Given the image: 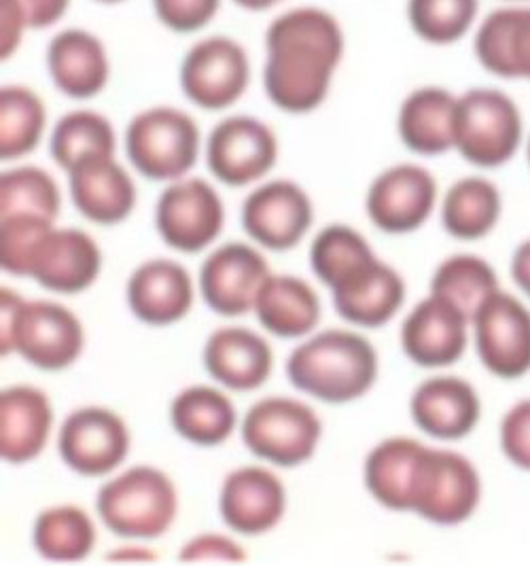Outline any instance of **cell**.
<instances>
[{
    "mask_svg": "<svg viewBox=\"0 0 530 566\" xmlns=\"http://www.w3.org/2000/svg\"><path fill=\"white\" fill-rule=\"evenodd\" d=\"M266 50L268 98L287 113H310L328 98L333 71L344 55V32L328 11L302 7L270 24Z\"/></svg>",
    "mask_w": 530,
    "mask_h": 566,
    "instance_id": "cell-1",
    "label": "cell"
},
{
    "mask_svg": "<svg viewBox=\"0 0 530 566\" xmlns=\"http://www.w3.org/2000/svg\"><path fill=\"white\" fill-rule=\"evenodd\" d=\"M287 376L293 387L321 401L346 403L365 395L376 382L378 357L361 335L325 332L289 357Z\"/></svg>",
    "mask_w": 530,
    "mask_h": 566,
    "instance_id": "cell-2",
    "label": "cell"
},
{
    "mask_svg": "<svg viewBox=\"0 0 530 566\" xmlns=\"http://www.w3.org/2000/svg\"><path fill=\"white\" fill-rule=\"evenodd\" d=\"M0 350H18L28 363L58 371L75 363L83 348V329L71 310L51 302H22L13 291H0Z\"/></svg>",
    "mask_w": 530,
    "mask_h": 566,
    "instance_id": "cell-3",
    "label": "cell"
},
{
    "mask_svg": "<svg viewBox=\"0 0 530 566\" xmlns=\"http://www.w3.org/2000/svg\"><path fill=\"white\" fill-rule=\"evenodd\" d=\"M98 514L119 537L153 539L175 522L177 490L162 471L136 467L102 486Z\"/></svg>",
    "mask_w": 530,
    "mask_h": 566,
    "instance_id": "cell-4",
    "label": "cell"
},
{
    "mask_svg": "<svg viewBox=\"0 0 530 566\" xmlns=\"http://www.w3.org/2000/svg\"><path fill=\"white\" fill-rule=\"evenodd\" d=\"M522 113L506 92L476 87L458 98L456 149L480 168L509 161L522 143Z\"/></svg>",
    "mask_w": 530,
    "mask_h": 566,
    "instance_id": "cell-5",
    "label": "cell"
},
{
    "mask_svg": "<svg viewBox=\"0 0 530 566\" xmlns=\"http://www.w3.org/2000/svg\"><path fill=\"white\" fill-rule=\"evenodd\" d=\"M126 151L134 168L147 179H180L198 161L200 129L187 113L157 106L132 119Z\"/></svg>",
    "mask_w": 530,
    "mask_h": 566,
    "instance_id": "cell-6",
    "label": "cell"
},
{
    "mask_svg": "<svg viewBox=\"0 0 530 566\" xmlns=\"http://www.w3.org/2000/svg\"><path fill=\"white\" fill-rule=\"evenodd\" d=\"M321 420L312 408L293 399H266L245 418L242 439L254 457L280 467L302 464L314 454Z\"/></svg>",
    "mask_w": 530,
    "mask_h": 566,
    "instance_id": "cell-7",
    "label": "cell"
},
{
    "mask_svg": "<svg viewBox=\"0 0 530 566\" xmlns=\"http://www.w3.org/2000/svg\"><path fill=\"white\" fill-rule=\"evenodd\" d=\"M478 471L465 457L448 450H425L412 494V512L453 526L465 522L480 503Z\"/></svg>",
    "mask_w": 530,
    "mask_h": 566,
    "instance_id": "cell-8",
    "label": "cell"
},
{
    "mask_svg": "<svg viewBox=\"0 0 530 566\" xmlns=\"http://www.w3.org/2000/svg\"><path fill=\"white\" fill-rule=\"evenodd\" d=\"M251 81L249 55L228 36L196 43L183 60L180 87L206 111H221L240 101Z\"/></svg>",
    "mask_w": 530,
    "mask_h": 566,
    "instance_id": "cell-9",
    "label": "cell"
},
{
    "mask_svg": "<svg viewBox=\"0 0 530 566\" xmlns=\"http://www.w3.org/2000/svg\"><path fill=\"white\" fill-rule=\"evenodd\" d=\"M480 359L488 371L513 380L530 371V312L516 297L495 291L474 316Z\"/></svg>",
    "mask_w": 530,
    "mask_h": 566,
    "instance_id": "cell-10",
    "label": "cell"
},
{
    "mask_svg": "<svg viewBox=\"0 0 530 566\" xmlns=\"http://www.w3.org/2000/svg\"><path fill=\"white\" fill-rule=\"evenodd\" d=\"M155 223L168 247L183 253H198L221 233L224 205L208 182L185 180L162 193Z\"/></svg>",
    "mask_w": 530,
    "mask_h": 566,
    "instance_id": "cell-11",
    "label": "cell"
},
{
    "mask_svg": "<svg viewBox=\"0 0 530 566\" xmlns=\"http://www.w3.org/2000/svg\"><path fill=\"white\" fill-rule=\"evenodd\" d=\"M208 168L231 187L261 179L277 164L274 132L253 117H229L208 138Z\"/></svg>",
    "mask_w": 530,
    "mask_h": 566,
    "instance_id": "cell-12",
    "label": "cell"
},
{
    "mask_svg": "<svg viewBox=\"0 0 530 566\" xmlns=\"http://www.w3.org/2000/svg\"><path fill=\"white\" fill-rule=\"evenodd\" d=\"M58 448L73 471L98 478L124 463L129 436L117 413L104 408H83L71 413L62 424Z\"/></svg>",
    "mask_w": 530,
    "mask_h": 566,
    "instance_id": "cell-13",
    "label": "cell"
},
{
    "mask_svg": "<svg viewBox=\"0 0 530 566\" xmlns=\"http://www.w3.org/2000/svg\"><path fill=\"white\" fill-rule=\"evenodd\" d=\"M435 198L437 182L429 170L404 164L374 180L367 196V212L382 232H414L429 219Z\"/></svg>",
    "mask_w": 530,
    "mask_h": 566,
    "instance_id": "cell-14",
    "label": "cell"
},
{
    "mask_svg": "<svg viewBox=\"0 0 530 566\" xmlns=\"http://www.w3.org/2000/svg\"><path fill=\"white\" fill-rule=\"evenodd\" d=\"M268 276L266 259L247 244L231 242L204 261L200 289L206 304L217 314L240 316L254 308Z\"/></svg>",
    "mask_w": 530,
    "mask_h": 566,
    "instance_id": "cell-15",
    "label": "cell"
},
{
    "mask_svg": "<svg viewBox=\"0 0 530 566\" xmlns=\"http://www.w3.org/2000/svg\"><path fill=\"white\" fill-rule=\"evenodd\" d=\"M242 226L259 244L272 251H289L312 226V205L298 185L274 180L247 198Z\"/></svg>",
    "mask_w": 530,
    "mask_h": 566,
    "instance_id": "cell-16",
    "label": "cell"
},
{
    "mask_svg": "<svg viewBox=\"0 0 530 566\" xmlns=\"http://www.w3.org/2000/svg\"><path fill=\"white\" fill-rule=\"evenodd\" d=\"M101 263V249L87 233L51 230L32 249L28 276L50 291L73 295L96 281Z\"/></svg>",
    "mask_w": 530,
    "mask_h": 566,
    "instance_id": "cell-17",
    "label": "cell"
},
{
    "mask_svg": "<svg viewBox=\"0 0 530 566\" xmlns=\"http://www.w3.org/2000/svg\"><path fill=\"white\" fill-rule=\"evenodd\" d=\"M467 323L453 304L430 295L404 323L405 355L423 367L453 365L467 348Z\"/></svg>",
    "mask_w": 530,
    "mask_h": 566,
    "instance_id": "cell-18",
    "label": "cell"
},
{
    "mask_svg": "<svg viewBox=\"0 0 530 566\" xmlns=\"http://www.w3.org/2000/svg\"><path fill=\"white\" fill-rule=\"evenodd\" d=\"M69 175L76 210L90 221L115 226L132 212L136 202L134 182L113 157H83Z\"/></svg>",
    "mask_w": 530,
    "mask_h": 566,
    "instance_id": "cell-19",
    "label": "cell"
},
{
    "mask_svg": "<svg viewBox=\"0 0 530 566\" xmlns=\"http://www.w3.org/2000/svg\"><path fill=\"white\" fill-rule=\"evenodd\" d=\"M284 512V486L261 467L238 469L221 490V515L231 531L261 535L274 528Z\"/></svg>",
    "mask_w": 530,
    "mask_h": 566,
    "instance_id": "cell-20",
    "label": "cell"
},
{
    "mask_svg": "<svg viewBox=\"0 0 530 566\" xmlns=\"http://www.w3.org/2000/svg\"><path fill=\"white\" fill-rule=\"evenodd\" d=\"M474 52L490 75L530 81V4L488 13L476 32Z\"/></svg>",
    "mask_w": 530,
    "mask_h": 566,
    "instance_id": "cell-21",
    "label": "cell"
},
{
    "mask_svg": "<svg viewBox=\"0 0 530 566\" xmlns=\"http://www.w3.org/2000/svg\"><path fill=\"white\" fill-rule=\"evenodd\" d=\"M478 392L455 376H437L423 382L412 397V418L430 438L460 439L480 420Z\"/></svg>",
    "mask_w": 530,
    "mask_h": 566,
    "instance_id": "cell-22",
    "label": "cell"
},
{
    "mask_svg": "<svg viewBox=\"0 0 530 566\" xmlns=\"http://www.w3.org/2000/svg\"><path fill=\"white\" fill-rule=\"evenodd\" d=\"M48 69L55 87L79 101L101 94L111 75L101 39L79 28H69L51 39Z\"/></svg>",
    "mask_w": 530,
    "mask_h": 566,
    "instance_id": "cell-23",
    "label": "cell"
},
{
    "mask_svg": "<svg viewBox=\"0 0 530 566\" xmlns=\"http://www.w3.org/2000/svg\"><path fill=\"white\" fill-rule=\"evenodd\" d=\"M194 302L187 270L168 259L141 265L127 284L129 310L147 325L164 327L183 318Z\"/></svg>",
    "mask_w": 530,
    "mask_h": 566,
    "instance_id": "cell-24",
    "label": "cell"
},
{
    "mask_svg": "<svg viewBox=\"0 0 530 566\" xmlns=\"http://www.w3.org/2000/svg\"><path fill=\"white\" fill-rule=\"evenodd\" d=\"M50 399L43 390L13 387L0 395V454L7 463H30L50 438Z\"/></svg>",
    "mask_w": 530,
    "mask_h": 566,
    "instance_id": "cell-25",
    "label": "cell"
},
{
    "mask_svg": "<svg viewBox=\"0 0 530 566\" xmlns=\"http://www.w3.org/2000/svg\"><path fill=\"white\" fill-rule=\"evenodd\" d=\"M272 360L268 342L242 327H229L210 335L204 350L208 374L233 390L261 387L270 378Z\"/></svg>",
    "mask_w": 530,
    "mask_h": 566,
    "instance_id": "cell-26",
    "label": "cell"
},
{
    "mask_svg": "<svg viewBox=\"0 0 530 566\" xmlns=\"http://www.w3.org/2000/svg\"><path fill=\"white\" fill-rule=\"evenodd\" d=\"M402 276L378 259L333 289V304L342 318L363 327H382L404 306Z\"/></svg>",
    "mask_w": 530,
    "mask_h": 566,
    "instance_id": "cell-27",
    "label": "cell"
},
{
    "mask_svg": "<svg viewBox=\"0 0 530 566\" xmlns=\"http://www.w3.org/2000/svg\"><path fill=\"white\" fill-rule=\"evenodd\" d=\"M458 98L441 87H423L405 98L399 136L414 154L441 155L456 147Z\"/></svg>",
    "mask_w": 530,
    "mask_h": 566,
    "instance_id": "cell-28",
    "label": "cell"
},
{
    "mask_svg": "<svg viewBox=\"0 0 530 566\" xmlns=\"http://www.w3.org/2000/svg\"><path fill=\"white\" fill-rule=\"evenodd\" d=\"M425 446L414 439L395 438L380 443L365 463V484L384 507L412 512V494Z\"/></svg>",
    "mask_w": 530,
    "mask_h": 566,
    "instance_id": "cell-29",
    "label": "cell"
},
{
    "mask_svg": "<svg viewBox=\"0 0 530 566\" xmlns=\"http://www.w3.org/2000/svg\"><path fill=\"white\" fill-rule=\"evenodd\" d=\"M259 323L280 337H300L310 334L319 318L321 304L310 284L293 276H268L257 302Z\"/></svg>",
    "mask_w": 530,
    "mask_h": 566,
    "instance_id": "cell-30",
    "label": "cell"
},
{
    "mask_svg": "<svg viewBox=\"0 0 530 566\" xmlns=\"http://www.w3.org/2000/svg\"><path fill=\"white\" fill-rule=\"evenodd\" d=\"M173 424L196 446H219L231 436L236 410L221 390L194 387L183 390L173 403Z\"/></svg>",
    "mask_w": 530,
    "mask_h": 566,
    "instance_id": "cell-31",
    "label": "cell"
},
{
    "mask_svg": "<svg viewBox=\"0 0 530 566\" xmlns=\"http://www.w3.org/2000/svg\"><path fill=\"white\" fill-rule=\"evenodd\" d=\"M501 214L499 189L486 179L456 182L444 200V228L458 240H478L490 232Z\"/></svg>",
    "mask_w": 530,
    "mask_h": 566,
    "instance_id": "cell-32",
    "label": "cell"
},
{
    "mask_svg": "<svg viewBox=\"0 0 530 566\" xmlns=\"http://www.w3.org/2000/svg\"><path fill=\"white\" fill-rule=\"evenodd\" d=\"M430 291L453 304L467 321H474L481 304L499 291V286L495 270L484 259L456 255L437 268Z\"/></svg>",
    "mask_w": 530,
    "mask_h": 566,
    "instance_id": "cell-33",
    "label": "cell"
},
{
    "mask_svg": "<svg viewBox=\"0 0 530 566\" xmlns=\"http://www.w3.org/2000/svg\"><path fill=\"white\" fill-rule=\"evenodd\" d=\"M45 104L22 85L0 90V157L18 159L37 149L45 129Z\"/></svg>",
    "mask_w": 530,
    "mask_h": 566,
    "instance_id": "cell-34",
    "label": "cell"
},
{
    "mask_svg": "<svg viewBox=\"0 0 530 566\" xmlns=\"http://www.w3.org/2000/svg\"><path fill=\"white\" fill-rule=\"evenodd\" d=\"M34 545L50 560L76 563L87 558L96 545V528L79 507H53L39 515Z\"/></svg>",
    "mask_w": 530,
    "mask_h": 566,
    "instance_id": "cell-35",
    "label": "cell"
},
{
    "mask_svg": "<svg viewBox=\"0 0 530 566\" xmlns=\"http://www.w3.org/2000/svg\"><path fill=\"white\" fill-rule=\"evenodd\" d=\"M115 132L106 117L92 111H75L60 119L51 136L53 159L71 172L79 159L90 155L113 157Z\"/></svg>",
    "mask_w": 530,
    "mask_h": 566,
    "instance_id": "cell-36",
    "label": "cell"
},
{
    "mask_svg": "<svg viewBox=\"0 0 530 566\" xmlns=\"http://www.w3.org/2000/svg\"><path fill=\"white\" fill-rule=\"evenodd\" d=\"M374 259L365 238L346 226H331L323 230L310 249L312 270L331 291Z\"/></svg>",
    "mask_w": 530,
    "mask_h": 566,
    "instance_id": "cell-37",
    "label": "cell"
},
{
    "mask_svg": "<svg viewBox=\"0 0 530 566\" xmlns=\"http://www.w3.org/2000/svg\"><path fill=\"white\" fill-rule=\"evenodd\" d=\"M480 0H407L412 30L430 45L458 43L478 20Z\"/></svg>",
    "mask_w": 530,
    "mask_h": 566,
    "instance_id": "cell-38",
    "label": "cell"
},
{
    "mask_svg": "<svg viewBox=\"0 0 530 566\" xmlns=\"http://www.w3.org/2000/svg\"><path fill=\"white\" fill-rule=\"evenodd\" d=\"M13 214H37L55 221L60 214V191L55 180L39 168H18L0 177V219Z\"/></svg>",
    "mask_w": 530,
    "mask_h": 566,
    "instance_id": "cell-39",
    "label": "cell"
},
{
    "mask_svg": "<svg viewBox=\"0 0 530 566\" xmlns=\"http://www.w3.org/2000/svg\"><path fill=\"white\" fill-rule=\"evenodd\" d=\"M53 230V221L37 214L0 219V265L13 276H28L30 255L37 242Z\"/></svg>",
    "mask_w": 530,
    "mask_h": 566,
    "instance_id": "cell-40",
    "label": "cell"
},
{
    "mask_svg": "<svg viewBox=\"0 0 530 566\" xmlns=\"http://www.w3.org/2000/svg\"><path fill=\"white\" fill-rule=\"evenodd\" d=\"M219 4L221 0H153L157 20L180 34L206 27L217 15Z\"/></svg>",
    "mask_w": 530,
    "mask_h": 566,
    "instance_id": "cell-41",
    "label": "cell"
},
{
    "mask_svg": "<svg viewBox=\"0 0 530 566\" xmlns=\"http://www.w3.org/2000/svg\"><path fill=\"white\" fill-rule=\"evenodd\" d=\"M501 446L511 463L530 471V399L507 412L501 424Z\"/></svg>",
    "mask_w": 530,
    "mask_h": 566,
    "instance_id": "cell-42",
    "label": "cell"
},
{
    "mask_svg": "<svg viewBox=\"0 0 530 566\" xmlns=\"http://www.w3.org/2000/svg\"><path fill=\"white\" fill-rule=\"evenodd\" d=\"M185 563H210V560H226V563H242L247 554L240 549L236 541L221 537V535H202L198 539L185 545L178 556Z\"/></svg>",
    "mask_w": 530,
    "mask_h": 566,
    "instance_id": "cell-43",
    "label": "cell"
},
{
    "mask_svg": "<svg viewBox=\"0 0 530 566\" xmlns=\"http://www.w3.org/2000/svg\"><path fill=\"white\" fill-rule=\"evenodd\" d=\"M24 30H28V24H25L20 4L15 0H0V55H2V60H7L18 52Z\"/></svg>",
    "mask_w": 530,
    "mask_h": 566,
    "instance_id": "cell-44",
    "label": "cell"
},
{
    "mask_svg": "<svg viewBox=\"0 0 530 566\" xmlns=\"http://www.w3.org/2000/svg\"><path fill=\"white\" fill-rule=\"evenodd\" d=\"M24 13L28 28H50L60 22L71 0H15Z\"/></svg>",
    "mask_w": 530,
    "mask_h": 566,
    "instance_id": "cell-45",
    "label": "cell"
},
{
    "mask_svg": "<svg viewBox=\"0 0 530 566\" xmlns=\"http://www.w3.org/2000/svg\"><path fill=\"white\" fill-rule=\"evenodd\" d=\"M511 276L516 284L530 297V240H527L513 255Z\"/></svg>",
    "mask_w": 530,
    "mask_h": 566,
    "instance_id": "cell-46",
    "label": "cell"
},
{
    "mask_svg": "<svg viewBox=\"0 0 530 566\" xmlns=\"http://www.w3.org/2000/svg\"><path fill=\"white\" fill-rule=\"evenodd\" d=\"M238 7L242 9H249V11H266V9H272L278 2L282 0H233Z\"/></svg>",
    "mask_w": 530,
    "mask_h": 566,
    "instance_id": "cell-47",
    "label": "cell"
},
{
    "mask_svg": "<svg viewBox=\"0 0 530 566\" xmlns=\"http://www.w3.org/2000/svg\"><path fill=\"white\" fill-rule=\"evenodd\" d=\"M108 558H141V560H153L155 556L147 554V552H134V549H127V552H119V554H111Z\"/></svg>",
    "mask_w": 530,
    "mask_h": 566,
    "instance_id": "cell-48",
    "label": "cell"
},
{
    "mask_svg": "<svg viewBox=\"0 0 530 566\" xmlns=\"http://www.w3.org/2000/svg\"><path fill=\"white\" fill-rule=\"evenodd\" d=\"M506 2H516V4H527L530 0H506Z\"/></svg>",
    "mask_w": 530,
    "mask_h": 566,
    "instance_id": "cell-49",
    "label": "cell"
},
{
    "mask_svg": "<svg viewBox=\"0 0 530 566\" xmlns=\"http://www.w3.org/2000/svg\"><path fill=\"white\" fill-rule=\"evenodd\" d=\"M98 2H106V4H115V2H122V0H98Z\"/></svg>",
    "mask_w": 530,
    "mask_h": 566,
    "instance_id": "cell-50",
    "label": "cell"
},
{
    "mask_svg": "<svg viewBox=\"0 0 530 566\" xmlns=\"http://www.w3.org/2000/svg\"><path fill=\"white\" fill-rule=\"evenodd\" d=\"M529 164H530V140H529Z\"/></svg>",
    "mask_w": 530,
    "mask_h": 566,
    "instance_id": "cell-51",
    "label": "cell"
}]
</instances>
